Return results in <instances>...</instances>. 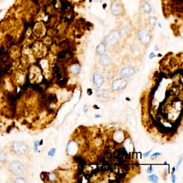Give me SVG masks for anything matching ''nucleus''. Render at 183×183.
Here are the masks:
<instances>
[{
    "label": "nucleus",
    "instance_id": "obj_1",
    "mask_svg": "<svg viewBox=\"0 0 183 183\" xmlns=\"http://www.w3.org/2000/svg\"><path fill=\"white\" fill-rule=\"evenodd\" d=\"M30 147L26 142L22 141H14L9 147L10 154L16 157L25 156L29 154Z\"/></svg>",
    "mask_w": 183,
    "mask_h": 183
},
{
    "label": "nucleus",
    "instance_id": "obj_2",
    "mask_svg": "<svg viewBox=\"0 0 183 183\" xmlns=\"http://www.w3.org/2000/svg\"><path fill=\"white\" fill-rule=\"evenodd\" d=\"M6 167L11 177H25L27 173V168L25 165L18 160H13L8 162Z\"/></svg>",
    "mask_w": 183,
    "mask_h": 183
},
{
    "label": "nucleus",
    "instance_id": "obj_3",
    "mask_svg": "<svg viewBox=\"0 0 183 183\" xmlns=\"http://www.w3.org/2000/svg\"><path fill=\"white\" fill-rule=\"evenodd\" d=\"M121 38V33L118 30H113L105 37V43L110 46L115 45L119 42Z\"/></svg>",
    "mask_w": 183,
    "mask_h": 183
},
{
    "label": "nucleus",
    "instance_id": "obj_4",
    "mask_svg": "<svg viewBox=\"0 0 183 183\" xmlns=\"http://www.w3.org/2000/svg\"><path fill=\"white\" fill-rule=\"evenodd\" d=\"M128 82L126 78L122 77L117 78L111 83V88L113 91H118L125 89L127 85Z\"/></svg>",
    "mask_w": 183,
    "mask_h": 183
},
{
    "label": "nucleus",
    "instance_id": "obj_5",
    "mask_svg": "<svg viewBox=\"0 0 183 183\" xmlns=\"http://www.w3.org/2000/svg\"><path fill=\"white\" fill-rule=\"evenodd\" d=\"M138 38L141 44L147 45L150 41V36L147 30L143 29L139 30L138 32Z\"/></svg>",
    "mask_w": 183,
    "mask_h": 183
},
{
    "label": "nucleus",
    "instance_id": "obj_6",
    "mask_svg": "<svg viewBox=\"0 0 183 183\" xmlns=\"http://www.w3.org/2000/svg\"><path fill=\"white\" fill-rule=\"evenodd\" d=\"M135 69L132 67H125L122 68L120 71V75L122 77L129 78L135 74Z\"/></svg>",
    "mask_w": 183,
    "mask_h": 183
},
{
    "label": "nucleus",
    "instance_id": "obj_7",
    "mask_svg": "<svg viewBox=\"0 0 183 183\" xmlns=\"http://www.w3.org/2000/svg\"><path fill=\"white\" fill-rule=\"evenodd\" d=\"M93 83L97 88H101L104 82V78L103 75L99 71H96L94 72L92 76Z\"/></svg>",
    "mask_w": 183,
    "mask_h": 183
},
{
    "label": "nucleus",
    "instance_id": "obj_8",
    "mask_svg": "<svg viewBox=\"0 0 183 183\" xmlns=\"http://www.w3.org/2000/svg\"><path fill=\"white\" fill-rule=\"evenodd\" d=\"M111 12L116 16H119L122 14V8L120 3L115 1L112 3L111 5Z\"/></svg>",
    "mask_w": 183,
    "mask_h": 183
},
{
    "label": "nucleus",
    "instance_id": "obj_9",
    "mask_svg": "<svg viewBox=\"0 0 183 183\" xmlns=\"http://www.w3.org/2000/svg\"><path fill=\"white\" fill-rule=\"evenodd\" d=\"M111 58L108 54H103L99 58V63L103 66H109L111 63Z\"/></svg>",
    "mask_w": 183,
    "mask_h": 183
},
{
    "label": "nucleus",
    "instance_id": "obj_10",
    "mask_svg": "<svg viewBox=\"0 0 183 183\" xmlns=\"http://www.w3.org/2000/svg\"><path fill=\"white\" fill-rule=\"evenodd\" d=\"M7 154L3 150H0V168L6 167L8 164Z\"/></svg>",
    "mask_w": 183,
    "mask_h": 183
},
{
    "label": "nucleus",
    "instance_id": "obj_11",
    "mask_svg": "<svg viewBox=\"0 0 183 183\" xmlns=\"http://www.w3.org/2000/svg\"><path fill=\"white\" fill-rule=\"evenodd\" d=\"M106 51V45L105 43H100L96 48V52L99 56L104 54Z\"/></svg>",
    "mask_w": 183,
    "mask_h": 183
},
{
    "label": "nucleus",
    "instance_id": "obj_12",
    "mask_svg": "<svg viewBox=\"0 0 183 183\" xmlns=\"http://www.w3.org/2000/svg\"><path fill=\"white\" fill-rule=\"evenodd\" d=\"M11 182L15 183H26L28 182L27 179L24 176H17V177H11Z\"/></svg>",
    "mask_w": 183,
    "mask_h": 183
},
{
    "label": "nucleus",
    "instance_id": "obj_13",
    "mask_svg": "<svg viewBox=\"0 0 183 183\" xmlns=\"http://www.w3.org/2000/svg\"><path fill=\"white\" fill-rule=\"evenodd\" d=\"M96 95L99 98H106L109 96V92L105 89H100L97 91Z\"/></svg>",
    "mask_w": 183,
    "mask_h": 183
},
{
    "label": "nucleus",
    "instance_id": "obj_14",
    "mask_svg": "<svg viewBox=\"0 0 183 183\" xmlns=\"http://www.w3.org/2000/svg\"><path fill=\"white\" fill-rule=\"evenodd\" d=\"M80 70H81V67L80 65L76 64L72 65L70 68V71L71 72V73L74 75L78 74L80 73Z\"/></svg>",
    "mask_w": 183,
    "mask_h": 183
},
{
    "label": "nucleus",
    "instance_id": "obj_15",
    "mask_svg": "<svg viewBox=\"0 0 183 183\" xmlns=\"http://www.w3.org/2000/svg\"><path fill=\"white\" fill-rule=\"evenodd\" d=\"M142 9L143 11L146 13H149L151 11V5L148 2H144L142 5Z\"/></svg>",
    "mask_w": 183,
    "mask_h": 183
},
{
    "label": "nucleus",
    "instance_id": "obj_16",
    "mask_svg": "<svg viewBox=\"0 0 183 183\" xmlns=\"http://www.w3.org/2000/svg\"><path fill=\"white\" fill-rule=\"evenodd\" d=\"M106 76L108 78H112L115 76V71H114L112 68H109L108 70H107V71L105 73Z\"/></svg>",
    "mask_w": 183,
    "mask_h": 183
},
{
    "label": "nucleus",
    "instance_id": "obj_17",
    "mask_svg": "<svg viewBox=\"0 0 183 183\" xmlns=\"http://www.w3.org/2000/svg\"><path fill=\"white\" fill-rule=\"evenodd\" d=\"M148 180L153 183H157L158 181V178L156 175H151L148 177Z\"/></svg>",
    "mask_w": 183,
    "mask_h": 183
},
{
    "label": "nucleus",
    "instance_id": "obj_18",
    "mask_svg": "<svg viewBox=\"0 0 183 183\" xmlns=\"http://www.w3.org/2000/svg\"><path fill=\"white\" fill-rule=\"evenodd\" d=\"M47 177H48V180L51 181L52 182H53L55 179H56V175L53 173H50L49 174H48V176L47 175Z\"/></svg>",
    "mask_w": 183,
    "mask_h": 183
},
{
    "label": "nucleus",
    "instance_id": "obj_19",
    "mask_svg": "<svg viewBox=\"0 0 183 183\" xmlns=\"http://www.w3.org/2000/svg\"><path fill=\"white\" fill-rule=\"evenodd\" d=\"M56 148H52V149L50 150L49 151H48V155L51 157H53L54 156L55 154H56Z\"/></svg>",
    "mask_w": 183,
    "mask_h": 183
},
{
    "label": "nucleus",
    "instance_id": "obj_20",
    "mask_svg": "<svg viewBox=\"0 0 183 183\" xmlns=\"http://www.w3.org/2000/svg\"><path fill=\"white\" fill-rule=\"evenodd\" d=\"M162 155V153H155L154 154H152L150 156V159L152 160H154L155 159H156L157 157L158 156H160V155Z\"/></svg>",
    "mask_w": 183,
    "mask_h": 183
},
{
    "label": "nucleus",
    "instance_id": "obj_21",
    "mask_svg": "<svg viewBox=\"0 0 183 183\" xmlns=\"http://www.w3.org/2000/svg\"><path fill=\"white\" fill-rule=\"evenodd\" d=\"M39 143L40 142L39 141L36 140L35 141H34V149L36 152H37L38 150V147L39 146Z\"/></svg>",
    "mask_w": 183,
    "mask_h": 183
},
{
    "label": "nucleus",
    "instance_id": "obj_22",
    "mask_svg": "<svg viewBox=\"0 0 183 183\" xmlns=\"http://www.w3.org/2000/svg\"><path fill=\"white\" fill-rule=\"evenodd\" d=\"M153 169H152L151 167H150L148 168L147 169V170H146L147 173H148V174H151V173H152V172H153Z\"/></svg>",
    "mask_w": 183,
    "mask_h": 183
},
{
    "label": "nucleus",
    "instance_id": "obj_23",
    "mask_svg": "<svg viewBox=\"0 0 183 183\" xmlns=\"http://www.w3.org/2000/svg\"><path fill=\"white\" fill-rule=\"evenodd\" d=\"M152 150H153V149L150 150L149 151H147V152H146V153H144V154H143V156H144V157H148V156H149V154H150V153H151V152L152 151Z\"/></svg>",
    "mask_w": 183,
    "mask_h": 183
},
{
    "label": "nucleus",
    "instance_id": "obj_24",
    "mask_svg": "<svg viewBox=\"0 0 183 183\" xmlns=\"http://www.w3.org/2000/svg\"><path fill=\"white\" fill-rule=\"evenodd\" d=\"M176 176L174 174H172V182L175 183L176 182Z\"/></svg>",
    "mask_w": 183,
    "mask_h": 183
},
{
    "label": "nucleus",
    "instance_id": "obj_25",
    "mask_svg": "<svg viewBox=\"0 0 183 183\" xmlns=\"http://www.w3.org/2000/svg\"><path fill=\"white\" fill-rule=\"evenodd\" d=\"M182 158H181V159L180 160V161H179L178 162V163H177V167H176V168H177V169H178V167H179V165H180V164H181V163H182Z\"/></svg>",
    "mask_w": 183,
    "mask_h": 183
},
{
    "label": "nucleus",
    "instance_id": "obj_26",
    "mask_svg": "<svg viewBox=\"0 0 183 183\" xmlns=\"http://www.w3.org/2000/svg\"><path fill=\"white\" fill-rule=\"evenodd\" d=\"M84 111L85 113H87V111H88V108H87V106L85 105L84 107Z\"/></svg>",
    "mask_w": 183,
    "mask_h": 183
},
{
    "label": "nucleus",
    "instance_id": "obj_27",
    "mask_svg": "<svg viewBox=\"0 0 183 183\" xmlns=\"http://www.w3.org/2000/svg\"><path fill=\"white\" fill-rule=\"evenodd\" d=\"M95 118H99V117H101V116H99V115H95Z\"/></svg>",
    "mask_w": 183,
    "mask_h": 183
}]
</instances>
